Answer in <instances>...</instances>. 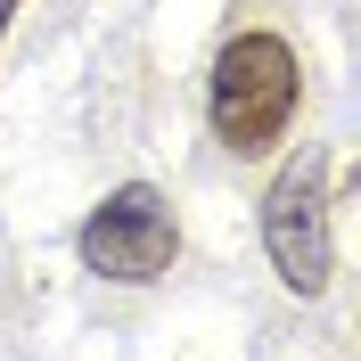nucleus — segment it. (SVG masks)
<instances>
[{
    "label": "nucleus",
    "mask_w": 361,
    "mask_h": 361,
    "mask_svg": "<svg viewBox=\"0 0 361 361\" xmlns=\"http://www.w3.org/2000/svg\"><path fill=\"white\" fill-rule=\"evenodd\" d=\"M295 99H304V82H295V49L279 33H238L214 58V132L238 157H263L271 140L288 132Z\"/></svg>",
    "instance_id": "obj_1"
},
{
    "label": "nucleus",
    "mask_w": 361,
    "mask_h": 361,
    "mask_svg": "<svg viewBox=\"0 0 361 361\" xmlns=\"http://www.w3.org/2000/svg\"><path fill=\"white\" fill-rule=\"evenodd\" d=\"M320 180H329V164H320V148H304V157L279 164V180L263 197V247L295 295L329 288V189Z\"/></svg>",
    "instance_id": "obj_2"
},
{
    "label": "nucleus",
    "mask_w": 361,
    "mask_h": 361,
    "mask_svg": "<svg viewBox=\"0 0 361 361\" xmlns=\"http://www.w3.org/2000/svg\"><path fill=\"white\" fill-rule=\"evenodd\" d=\"M173 247H180V230H173V205L148 189V180H132V189H115L99 214L82 222V263L99 271V279H164L173 271Z\"/></svg>",
    "instance_id": "obj_3"
},
{
    "label": "nucleus",
    "mask_w": 361,
    "mask_h": 361,
    "mask_svg": "<svg viewBox=\"0 0 361 361\" xmlns=\"http://www.w3.org/2000/svg\"><path fill=\"white\" fill-rule=\"evenodd\" d=\"M8 17H17V0H0V25H8Z\"/></svg>",
    "instance_id": "obj_4"
}]
</instances>
